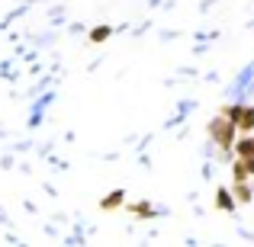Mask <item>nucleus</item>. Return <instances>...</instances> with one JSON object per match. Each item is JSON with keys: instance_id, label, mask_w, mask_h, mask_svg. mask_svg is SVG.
Wrapping results in <instances>:
<instances>
[{"instance_id": "4", "label": "nucleus", "mask_w": 254, "mask_h": 247, "mask_svg": "<svg viewBox=\"0 0 254 247\" xmlns=\"http://www.w3.org/2000/svg\"><path fill=\"white\" fill-rule=\"evenodd\" d=\"M235 154L238 157H254V138H251V132L235 142Z\"/></svg>"}, {"instance_id": "6", "label": "nucleus", "mask_w": 254, "mask_h": 247, "mask_svg": "<svg viewBox=\"0 0 254 247\" xmlns=\"http://www.w3.org/2000/svg\"><path fill=\"white\" fill-rule=\"evenodd\" d=\"M235 196H238V202H251V186L245 183V180H235Z\"/></svg>"}, {"instance_id": "1", "label": "nucleus", "mask_w": 254, "mask_h": 247, "mask_svg": "<svg viewBox=\"0 0 254 247\" xmlns=\"http://www.w3.org/2000/svg\"><path fill=\"white\" fill-rule=\"evenodd\" d=\"M206 135L212 138V145H219L222 151H229V148H235V135H238V122L232 116H216V119H209V125H206Z\"/></svg>"}, {"instance_id": "3", "label": "nucleus", "mask_w": 254, "mask_h": 247, "mask_svg": "<svg viewBox=\"0 0 254 247\" xmlns=\"http://www.w3.org/2000/svg\"><path fill=\"white\" fill-rule=\"evenodd\" d=\"M232 170H235V180H248V177H254V157H238Z\"/></svg>"}, {"instance_id": "8", "label": "nucleus", "mask_w": 254, "mask_h": 247, "mask_svg": "<svg viewBox=\"0 0 254 247\" xmlns=\"http://www.w3.org/2000/svg\"><path fill=\"white\" fill-rule=\"evenodd\" d=\"M123 196H126L123 190L110 193V199H103V209H119V205H123Z\"/></svg>"}, {"instance_id": "2", "label": "nucleus", "mask_w": 254, "mask_h": 247, "mask_svg": "<svg viewBox=\"0 0 254 247\" xmlns=\"http://www.w3.org/2000/svg\"><path fill=\"white\" fill-rule=\"evenodd\" d=\"M235 122H238V132H245V135H248V132H254V106H242Z\"/></svg>"}, {"instance_id": "7", "label": "nucleus", "mask_w": 254, "mask_h": 247, "mask_svg": "<svg viewBox=\"0 0 254 247\" xmlns=\"http://www.w3.org/2000/svg\"><path fill=\"white\" fill-rule=\"evenodd\" d=\"M110 39V26H93L90 29V42H106Z\"/></svg>"}, {"instance_id": "5", "label": "nucleus", "mask_w": 254, "mask_h": 247, "mask_svg": "<svg viewBox=\"0 0 254 247\" xmlns=\"http://www.w3.org/2000/svg\"><path fill=\"white\" fill-rule=\"evenodd\" d=\"M216 205H219V209H235V199H232V193L225 190V186L216 193Z\"/></svg>"}]
</instances>
